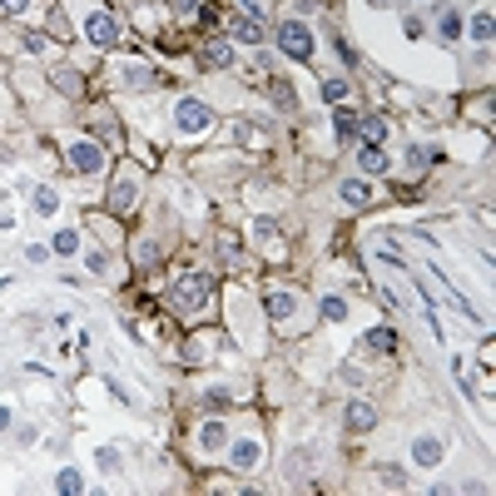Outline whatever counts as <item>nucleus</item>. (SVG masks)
Returning a JSON list of instances; mask_svg holds the SVG:
<instances>
[{
  "mask_svg": "<svg viewBox=\"0 0 496 496\" xmlns=\"http://www.w3.org/2000/svg\"><path fill=\"white\" fill-rule=\"evenodd\" d=\"M209 293H213V278L209 273H179L174 288H169V298L184 308V313H199V308L209 303Z\"/></svg>",
  "mask_w": 496,
  "mask_h": 496,
  "instance_id": "f257e3e1",
  "label": "nucleus"
},
{
  "mask_svg": "<svg viewBox=\"0 0 496 496\" xmlns=\"http://www.w3.org/2000/svg\"><path fill=\"white\" fill-rule=\"evenodd\" d=\"M278 50H288L293 60H313V35L303 20H278Z\"/></svg>",
  "mask_w": 496,
  "mask_h": 496,
  "instance_id": "f03ea898",
  "label": "nucleus"
},
{
  "mask_svg": "<svg viewBox=\"0 0 496 496\" xmlns=\"http://www.w3.org/2000/svg\"><path fill=\"white\" fill-rule=\"evenodd\" d=\"M65 159H70L75 174H100V169H105V149H100L95 139H75Z\"/></svg>",
  "mask_w": 496,
  "mask_h": 496,
  "instance_id": "7ed1b4c3",
  "label": "nucleus"
},
{
  "mask_svg": "<svg viewBox=\"0 0 496 496\" xmlns=\"http://www.w3.org/2000/svg\"><path fill=\"white\" fill-rule=\"evenodd\" d=\"M85 35H89V45L114 50V45H119V20H114V15H89V20H85Z\"/></svg>",
  "mask_w": 496,
  "mask_h": 496,
  "instance_id": "20e7f679",
  "label": "nucleus"
},
{
  "mask_svg": "<svg viewBox=\"0 0 496 496\" xmlns=\"http://www.w3.org/2000/svg\"><path fill=\"white\" fill-rule=\"evenodd\" d=\"M174 119H179V130H184V134H199V130H209V119H213V109H209L204 100H184Z\"/></svg>",
  "mask_w": 496,
  "mask_h": 496,
  "instance_id": "39448f33",
  "label": "nucleus"
},
{
  "mask_svg": "<svg viewBox=\"0 0 496 496\" xmlns=\"http://www.w3.org/2000/svg\"><path fill=\"white\" fill-rule=\"evenodd\" d=\"M134 199H139V184L124 174V179H114V189H109V209L114 213H130L134 209Z\"/></svg>",
  "mask_w": 496,
  "mask_h": 496,
  "instance_id": "423d86ee",
  "label": "nucleus"
},
{
  "mask_svg": "<svg viewBox=\"0 0 496 496\" xmlns=\"http://www.w3.org/2000/svg\"><path fill=\"white\" fill-rule=\"evenodd\" d=\"M229 60H233V45H229V40H209V45L199 50V65H204V70H224Z\"/></svg>",
  "mask_w": 496,
  "mask_h": 496,
  "instance_id": "0eeeda50",
  "label": "nucleus"
},
{
  "mask_svg": "<svg viewBox=\"0 0 496 496\" xmlns=\"http://www.w3.org/2000/svg\"><path fill=\"white\" fill-rule=\"evenodd\" d=\"M348 427H353V432H372V427H378V412H372V402H362V397L348 402Z\"/></svg>",
  "mask_w": 496,
  "mask_h": 496,
  "instance_id": "6e6552de",
  "label": "nucleus"
},
{
  "mask_svg": "<svg viewBox=\"0 0 496 496\" xmlns=\"http://www.w3.org/2000/svg\"><path fill=\"white\" fill-rule=\"evenodd\" d=\"M412 457H417V467H437V461H442V442L437 437H417L412 442Z\"/></svg>",
  "mask_w": 496,
  "mask_h": 496,
  "instance_id": "1a4fd4ad",
  "label": "nucleus"
},
{
  "mask_svg": "<svg viewBox=\"0 0 496 496\" xmlns=\"http://www.w3.org/2000/svg\"><path fill=\"white\" fill-rule=\"evenodd\" d=\"M263 308H268V318L283 323V318H293V313H298V298H293V293H268V303H263Z\"/></svg>",
  "mask_w": 496,
  "mask_h": 496,
  "instance_id": "9d476101",
  "label": "nucleus"
},
{
  "mask_svg": "<svg viewBox=\"0 0 496 496\" xmlns=\"http://www.w3.org/2000/svg\"><path fill=\"white\" fill-rule=\"evenodd\" d=\"M233 40H243V45H258V40H263V25H258L254 15H243V20L233 15Z\"/></svg>",
  "mask_w": 496,
  "mask_h": 496,
  "instance_id": "9b49d317",
  "label": "nucleus"
},
{
  "mask_svg": "<svg viewBox=\"0 0 496 496\" xmlns=\"http://www.w3.org/2000/svg\"><path fill=\"white\" fill-rule=\"evenodd\" d=\"M362 348H372V353H397V333H392V328H372V333L362 337Z\"/></svg>",
  "mask_w": 496,
  "mask_h": 496,
  "instance_id": "f8f14e48",
  "label": "nucleus"
},
{
  "mask_svg": "<svg viewBox=\"0 0 496 496\" xmlns=\"http://www.w3.org/2000/svg\"><path fill=\"white\" fill-rule=\"evenodd\" d=\"M258 457H263L258 442H238V447H233V472H254V467H258Z\"/></svg>",
  "mask_w": 496,
  "mask_h": 496,
  "instance_id": "ddd939ff",
  "label": "nucleus"
},
{
  "mask_svg": "<svg viewBox=\"0 0 496 496\" xmlns=\"http://www.w3.org/2000/svg\"><path fill=\"white\" fill-rule=\"evenodd\" d=\"M357 164H362V174H382V169H387V154H382L378 144H362V154H357Z\"/></svg>",
  "mask_w": 496,
  "mask_h": 496,
  "instance_id": "4468645a",
  "label": "nucleus"
},
{
  "mask_svg": "<svg viewBox=\"0 0 496 496\" xmlns=\"http://www.w3.org/2000/svg\"><path fill=\"white\" fill-rule=\"evenodd\" d=\"M343 204H353V209H367V204H372V189H367L362 179H348V184H343Z\"/></svg>",
  "mask_w": 496,
  "mask_h": 496,
  "instance_id": "2eb2a0df",
  "label": "nucleus"
},
{
  "mask_svg": "<svg viewBox=\"0 0 496 496\" xmlns=\"http://www.w3.org/2000/svg\"><path fill=\"white\" fill-rule=\"evenodd\" d=\"M224 437H229L224 422H204V427H199V442H204L209 452H219V447H224Z\"/></svg>",
  "mask_w": 496,
  "mask_h": 496,
  "instance_id": "dca6fc26",
  "label": "nucleus"
},
{
  "mask_svg": "<svg viewBox=\"0 0 496 496\" xmlns=\"http://www.w3.org/2000/svg\"><path fill=\"white\" fill-rule=\"evenodd\" d=\"M55 486H60V491H65V496H80V491H85V477H80L75 467H65V472H60V477H55Z\"/></svg>",
  "mask_w": 496,
  "mask_h": 496,
  "instance_id": "f3484780",
  "label": "nucleus"
},
{
  "mask_svg": "<svg viewBox=\"0 0 496 496\" xmlns=\"http://www.w3.org/2000/svg\"><path fill=\"white\" fill-rule=\"evenodd\" d=\"M50 248H55V254H65V258H70V254H75V248H80V233H75V229H60Z\"/></svg>",
  "mask_w": 496,
  "mask_h": 496,
  "instance_id": "a211bd4d",
  "label": "nucleus"
},
{
  "mask_svg": "<svg viewBox=\"0 0 496 496\" xmlns=\"http://www.w3.org/2000/svg\"><path fill=\"white\" fill-rule=\"evenodd\" d=\"M229 402H233V397H229V387H209V392H204V407H209V412H224Z\"/></svg>",
  "mask_w": 496,
  "mask_h": 496,
  "instance_id": "6ab92c4d",
  "label": "nucleus"
},
{
  "mask_svg": "<svg viewBox=\"0 0 496 496\" xmlns=\"http://www.w3.org/2000/svg\"><path fill=\"white\" fill-rule=\"evenodd\" d=\"M333 119H337V134H343V139H353V134H357V124H362V119H357L353 109H337Z\"/></svg>",
  "mask_w": 496,
  "mask_h": 496,
  "instance_id": "aec40b11",
  "label": "nucleus"
},
{
  "mask_svg": "<svg viewBox=\"0 0 496 496\" xmlns=\"http://www.w3.org/2000/svg\"><path fill=\"white\" fill-rule=\"evenodd\" d=\"M30 204H35V213H45V219H50V213L60 209V199H55V189H35V199H30Z\"/></svg>",
  "mask_w": 496,
  "mask_h": 496,
  "instance_id": "412c9836",
  "label": "nucleus"
},
{
  "mask_svg": "<svg viewBox=\"0 0 496 496\" xmlns=\"http://www.w3.org/2000/svg\"><path fill=\"white\" fill-rule=\"evenodd\" d=\"M323 100L343 105V100H348V80H328V85H323Z\"/></svg>",
  "mask_w": 496,
  "mask_h": 496,
  "instance_id": "4be33fe9",
  "label": "nucleus"
},
{
  "mask_svg": "<svg viewBox=\"0 0 496 496\" xmlns=\"http://www.w3.org/2000/svg\"><path fill=\"white\" fill-rule=\"evenodd\" d=\"M323 318H328V323L348 318V303H343V298H323Z\"/></svg>",
  "mask_w": 496,
  "mask_h": 496,
  "instance_id": "5701e85b",
  "label": "nucleus"
},
{
  "mask_svg": "<svg viewBox=\"0 0 496 496\" xmlns=\"http://www.w3.org/2000/svg\"><path fill=\"white\" fill-rule=\"evenodd\" d=\"M55 80H60V89H65V95H80V89H85V80H80L75 70H60Z\"/></svg>",
  "mask_w": 496,
  "mask_h": 496,
  "instance_id": "b1692460",
  "label": "nucleus"
},
{
  "mask_svg": "<svg viewBox=\"0 0 496 496\" xmlns=\"http://www.w3.org/2000/svg\"><path fill=\"white\" fill-rule=\"evenodd\" d=\"M357 130L367 134V144H378V139L387 134V124H382V119H362V124H357Z\"/></svg>",
  "mask_w": 496,
  "mask_h": 496,
  "instance_id": "393cba45",
  "label": "nucleus"
},
{
  "mask_svg": "<svg viewBox=\"0 0 496 496\" xmlns=\"http://www.w3.org/2000/svg\"><path fill=\"white\" fill-rule=\"evenodd\" d=\"M273 100L283 105V109H293V105H298V95H293V89H288L283 80H273Z\"/></svg>",
  "mask_w": 496,
  "mask_h": 496,
  "instance_id": "a878e982",
  "label": "nucleus"
},
{
  "mask_svg": "<svg viewBox=\"0 0 496 496\" xmlns=\"http://www.w3.org/2000/svg\"><path fill=\"white\" fill-rule=\"evenodd\" d=\"M378 481H382L387 491H392V486H397V491H402V486H407V477H402L397 467H382V472H378Z\"/></svg>",
  "mask_w": 496,
  "mask_h": 496,
  "instance_id": "bb28decb",
  "label": "nucleus"
},
{
  "mask_svg": "<svg viewBox=\"0 0 496 496\" xmlns=\"http://www.w3.org/2000/svg\"><path fill=\"white\" fill-rule=\"evenodd\" d=\"M442 35H447V40H457V35H461V15H457V10H447V15H442Z\"/></svg>",
  "mask_w": 496,
  "mask_h": 496,
  "instance_id": "cd10ccee",
  "label": "nucleus"
},
{
  "mask_svg": "<svg viewBox=\"0 0 496 496\" xmlns=\"http://www.w3.org/2000/svg\"><path fill=\"white\" fill-rule=\"evenodd\" d=\"M472 40H491V15H477L472 20Z\"/></svg>",
  "mask_w": 496,
  "mask_h": 496,
  "instance_id": "c85d7f7f",
  "label": "nucleus"
},
{
  "mask_svg": "<svg viewBox=\"0 0 496 496\" xmlns=\"http://www.w3.org/2000/svg\"><path fill=\"white\" fill-rule=\"evenodd\" d=\"M219 258H224V263L238 258V238H219Z\"/></svg>",
  "mask_w": 496,
  "mask_h": 496,
  "instance_id": "c756f323",
  "label": "nucleus"
},
{
  "mask_svg": "<svg viewBox=\"0 0 496 496\" xmlns=\"http://www.w3.org/2000/svg\"><path fill=\"white\" fill-rule=\"evenodd\" d=\"M0 10H6V15H25L30 0H0Z\"/></svg>",
  "mask_w": 496,
  "mask_h": 496,
  "instance_id": "7c9ffc66",
  "label": "nucleus"
},
{
  "mask_svg": "<svg viewBox=\"0 0 496 496\" xmlns=\"http://www.w3.org/2000/svg\"><path fill=\"white\" fill-rule=\"evenodd\" d=\"M85 263H89V273H109V258H105V254H89Z\"/></svg>",
  "mask_w": 496,
  "mask_h": 496,
  "instance_id": "2f4dec72",
  "label": "nucleus"
},
{
  "mask_svg": "<svg viewBox=\"0 0 496 496\" xmlns=\"http://www.w3.org/2000/svg\"><path fill=\"white\" fill-rule=\"evenodd\" d=\"M100 467H105V472H114V467H119V452H114V447H105V452H100Z\"/></svg>",
  "mask_w": 496,
  "mask_h": 496,
  "instance_id": "473e14b6",
  "label": "nucleus"
},
{
  "mask_svg": "<svg viewBox=\"0 0 496 496\" xmlns=\"http://www.w3.org/2000/svg\"><path fill=\"white\" fill-rule=\"evenodd\" d=\"M254 233H258V238H273V233H278V224H273V219H258V224H254Z\"/></svg>",
  "mask_w": 496,
  "mask_h": 496,
  "instance_id": "72a5a7b5",
  "label": "nucleus"
},
{
  "mask_svg": "<svg viewBox=\"0 0 496 496\" xmlns=\"http://www.w3.org/2000/svg\"><path fill=\"white\" fill-rule=\"evenodd\" d=\"M337 55H343V65H357V50H353L348 40H337Z\"/></svg>",
  "mask_w": 496,
  "mask_h": 496,
  "instance_id": "f704fd0d",
  "label": "nucleus"
},
{
  "mask_svg": "<svg viewBox=\"0 0 496 496\" xmlns=\"http://www.w3.org/2000/svg\"><path fill=\"white\" fill-rule=\"evenodd\" d=\"M179 6V15H194V10H204V0H174Z\"/></svg>",
  "mask_w": 496,
  "mask_h": 496,
  "instance_id": "c9c22d12",
  "label": "nucleus"
},
{
  "mask_svg": "<svg viewBox=\"0 0 496 496\" xmlns=\"http://www.w3.org/2000/svg\"><path fill=\"white\" fill-rule=\"evenodd\" d=\"M10 427V407H0V432H6Z\"/></svg>",
  "mask_w": 496,
  "mask_h": 496,
  "instance_id": "e433bc0d",
  "label": "nucleus"
},
{
  "mask_svg": "<svg viewBox=\"0 0 496 496\" xmlns=\"http://www.w3.org/2000/svg\"><path fill=\"white\" fill-rule=\"evenodd\" d=\"M372 6H392V0H372Z\"/></svg>",
  "mask_w": 496,
  "mask_h": 496,
  "instance_id": "4c0bfd02",
  "label": "nucleus"
}]
</instances>
